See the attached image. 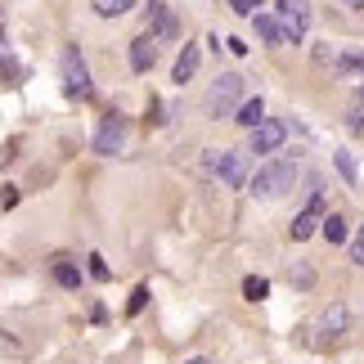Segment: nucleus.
Returning <instances> with one entry per match:
<instances>
[{
  "label": "nucleus",
  "instance_id": "f03ea898",
  "mask_svg": "<svg viewBox=\"0 0 364 364\" xmlns=\"http://www.w3.org/2000/svg\"><path fill=\"white\" fill-rule=\"evenodd\" d=\"M239 104H243V77L220 73L212 81V90H207V117H230V113H239Z\"/></svg>",
  "mask_w": 364,
  "mask_h": 364
},
{
  "label": "nucleus",
  "instance_id": "c85d7f7f",
  "mask_svg": "<svg viewBox=\"0 0 364 364\" xmlns=\"http://www.w3.org/2000/svg\"><path fill=\"white\" fill-rule=\"evenodd\" d=\"M185 364H212V360H207V355H193V360H185Z\"/></svg>",
  "mask_w": 364,
  "mask_h": 364
},
{
  "label": "nucleus",
  "instance_id": "1a4fd4ad",
  "mask_svg": "<svg viewBox=\"0 0 364 364\" xmlns=\"http://www.w3.org/2000/svg\"><path fill=\"white\" fill-rule=\"evenodd\" d=\"M315 328H319V342H342L346 333H351V311H346L342 301H333L328 311L319 315V324H315Z\"/></svg>",
  "mask_w": 364,
  "mask_h": 364
},
{
  "label": "nucleus",
  "instance_id": "b1692460",
  "mask_svg": "<svg viewBox=\"0 0 364 364\" xmlns=\"http://www.w3.org/2000/svg\"><path fill=\"white\" fill-rule=\"evenodd\" d=\"M234 14H243V18H252V14H261V0H230Z\"/></svg>",
  "mask_w": 364,
  "mask_h": 364
},
{
  "label": "nucleus",
  "instance_id": "2eb2a0df",
  "mask_svg": "<svg viewBox=\"0 0 364 364\" xmlns=\"http://www.w3.org/2000/svg\"><path fill=\"white\" fill-rule=\"evenodd\" d=\"M234 122L247 126V131H257V126L265 122V104H261V100H243V104H239V117H234Z\"/></svg>",
  "mask_w": 364,
  "mask_h": 364
},
{
  "label": "nucleus",
  "instance_id": "4468645a",
  "mask_svg": "<svg viewBox=\"0 0 364 364\" xmlns=\"http://www.w3.org/2000/svg\"><path fill=\"white\" fill-rule=\"evenodd\" d=\"M0 81H23V63L9 54V41L0 32Z\"/></svg>",
  "mask_w": 364,
  "mask_h": 364
},
{
  "label": "nucleus",
  "instance_id": "39448f33",
  "mask_svg": "<svg viewBox=\"0 0 364 364\" xmlns=\"http://www.w3.org/2000/svg\"><path fill=\"white\" fill-rule=\"evenodd\" d=\"M122 144H126V117L104 113L100 131H95V153H100V158H113V153H122Z\"/></svg>",
  "mask_w": 364,
  "mask_h": 364
},
{
  "label": "nucleus",
  "instance_id": "aec40b11",
  "mask_svg": "<svg viewBox=\"0 0 364 364\" xmlns=\"http://www.w3.org/2000/svg\"><path fill=\"white\" fill-rule=\"evenodd\" d=\"M333 162H338V171H342L346 185H360V171H355V158H351V153H333Z\"/></svg>",
  "mask_w": 364,
  "mask_h": 364
},
{
  "label": "nucleus",
  "instance_id": "423d86ee",
  "mask_svg": "<svg viewBox=\"0 0 364 364\" xmlns=\"http://www.w3.org/2000/svg\"><path fill=\"white\" fill-rule=\"evenodd\" d=\"M212 171L225 180L230 189H247V153H239V149L216 153V158H212Z\"/></svg>",
  "mask_w": 364,
  "mask_h": 364
},
{
  "label": "nucleus",
  "instance_id": "0eeeda50",
  "mask_svg": "<svg viewBox=\"0 0 364 364\" xmlns=\"http://www.w3.org/2000/svg\"><path fill=\"white\" fill-rule=\"evenodd\" d=\"M284 139H288V126L279 122V117H265L257 131H252L247 153H261V158H265V153H279V149H284Z\"/></svg>",
  "mask_w": 364,
  "mask_h": 364
},
{
  "label": "nucleus",
  "instance_id": "f257e3e1",
  "mask_svg": "<svg viewBox=\"0 0 364 364\" xmlns=\"http://www.w3.org/2000/svg\"><path fill=\"white\" fill-rule=\"evenodd\" d=\"M297 158H270L265 166H257V176H247V193L252 198H284L297 185Z\"/></svg>",
  "mask_w": 364,
  "mask_h": 364
},
{
  "label": "nucleus",
  "instance_id": "6ab92c4d",
  "mask_svg": "<svg viewBox=\"0 0 364 364\" xmlns=\"http://www.w3.org/2000/svg\"><path fill=\"white\" fill-rule=\"evenodd\" d=\"M126 9H135V0H95V14H100V18H117Z\"/></svg>",
  "mask_w": 364,
  "mask_h": 364
},
{
  "label": "nucleus",
  "instance_id": "5701e85b",
  "mask_svg": "<svg viewBox=\"0 0 364 364\" xmlns=\"http://www.w3.org/2000/svg\"><path fill=\"white\" fill-rule=\"evenodd\" d=\"M90 261V279H100V284H104V279H108V261L100 257V252H95V257H86Z\"/></svg>",
  "mask_w": 364,
  "mask_h": 364
},
{
  "label": "nucleus",
  "instance_id": "a878e982",
  "mask_svg": "<svg viewBox=\"0 0 364 364\" xmlns=\"http://www.w3.org/2000/svg\"><path fill=\"white\" fill-rule=\"evenodd\" d=\"M0 207H5V212H9V207H18V185H5V189H0Z\"/></svg>",
  "mask_w": 364,
  "mask_h": 364
},
{
  "label": "nucleus",
  "instance_id": "7ed1b4c3",
  "mask_svg": "<svg viewBox=\"0 0 364 364\" xmlns=\"http://www.w3.org/2000/svg\"><path fill=\"white\" fill-rule=\"evenodd\" d=\"M63 90L73 95V100H90L95 95V81H90V68H86V59H81V50L77 46H68L63 50Z\"/></svg>",
  "mask_w": 364,
  "mask_h": 364
},
{
  "label": "nucleus",
  "instance_id": "dca6fc26",
  "mask_svg": "<svg viewBox=\"0 0 364 364\" xmlns=\"http://www.w3.org/2000/svg\"><path fill=\"white\" fill-rule=\"evenodd\" d=\"M319 234H324L328 243H346V234H351V225H346V216L328 212V216H324V225H319Z\"/></svg>",
  "mask_w": 364,
  "mask_h": 364
},
{
  "label": "nucleus",
  "instance_id": "f3484780",
  "mask_svg": "<svg viewBox=\"0 0 364 364\" xmlns=\"http://www.w3.org/2000/svg\"><path fill=\"white\" fill-rule=\"evenodd\" d=\"M54 284H59V288H77L81 284V270L68 257H59V261H54Z\"/></svg>",
  "mask_w": 364,
  "mask_h": 364
},
{
  "label": "nucleus",
  "instance_id": "9d476101",
  "mask_svg": "<svg viewBox=\"0 0 364 364\" xmlns=\"http://www.w3.org/2000/svg\"><path fill=\"white\" fill-rule=\"evenodd\" d=\"M252 27H257L261 46H270V50H279V46H288V36H284V23H279L274 14H252Z\"/></svg>",
  "mask_w": 364,
  "mask_h": 364
},
{
  "label": "nucleus",
  "instance_id": "ddd939ff",
  "mask_svg": "<svg viewBox=\"0 0 364 364\" xmlns=\"http://www.w3.org/2000/svg\"><path fill=\"white\" fill-rule=\"evenodd\" d=\"M198 63H203V50L185 41V50L176 54V73H171V77L180 81V86H185V81H193V73H198Z\"/></svg>",
  "mask_w": 364,
  "mask_h": 364
},
{
  "label": "nucleus",
  "instance_id": "cd10ccee",
  "mask_svg": "<svg viewBox=\"0 0 364 364\" xmlns=\"http://www.w3.org/2000/svg\"><path fill=\"white\" fill-rule=\"evenodd\" d=\"M225 50H230V54H247V46H243L239 36H230V41H225Z\"/></svg>",
  "mask_w": 364,
  "mask_h": 364
},
{
  "label": "nucleus",
  "instance_id": "a211bd4d",
  "mask_svg": "<svg viewBox=\"0 0 364 364\" xmlns=\"http://www.w3.org/2000/svg\"><path fill=\"white\" fill-rule=\"evenodd\" d=\"M243 297H247V301H265V297H270V279L247 274V279H243Z\"/></svg>",
  "mask_w": 364,
  "mask_h": 364
},
{
  "label": "nucleus",
  "instance_id": "9b49d317",
  "mask_svg": "<svg viewBox=\"0 0 364 364\" xmlns=\"http://www.w3.org/2000/svg\"><path fill=\"white\" fill-rule=\"evenodd\" d=\"M153 63H158V41L144 32V36L131 41V73H149Z\"/></svg>",
  "mask_w": 364,
  "mask_h": 364
},
{
  "label": "nucleus",
  "instance_id": "20e7f679",
  "mask_svg": "<svg viewBox=\"0 0 364 364\" xmlns=\"http://www.w3.org/2000/svg\"><path fill=\"white\" fill-rule=\"evenodd\" d=\"M324 193H311V203H306L301 207V212L297 216H292V243H306V239H315V234H319V225H324Z\"/></svg>",
  "mask_w": 364,
  "mask_h": 364
},
{
  "label": "nucleus",
  "instance_id": "6e6552de",
  "mask_svg": "<svg viewBox=\"0 0 364 364\" xmlns=\"http://www.w3.org/2000/svg\"><path fill=\"white\" fill-rule=\"evenodd\" d=\"M279 23H284L288 41H306V32H311V9H306V0H279Z\"/></svg>",
  "mask_w": 364,
  "mask_h": 364
},
{
  "label": "nucleus",
  "instance_id": "bb28decb",
  "mask_svg": "<svg viewBox=\"0 0 364 364\" xmlns=\"http://www.w3.org/2000/svg\"><path fill=\"white\" fill-rule=\"evenodd\" d=\"M346 126H351V131H364V104H360V108H351V113H346Z\"/></svg>",
  "mask_w": 364,
  "mask_h": 364
},
{
  "label": "nucleus",
  "instance_id": "393cba45",
  "mask_svg": "<svg viewBox=\"0 0 364 364\" xmlns=\"http://www.w3.org/2000/svg\"><path fill=\"white\" fill-rule=\"evenodd\" d=\"M351 261H355V265H364V225L355 230V239H351Z\"/></svg>",
  "mask_w": 364,
  "mask_h": 364
},
{
  "label": "nucleus",
  "instance_id": "f8f14e48",
  "mask_svg": "<svg viewBox=\"0 0 364 364\" xmlns=\"http://www.w3.org/2000/svg\"><path fill=\"white\" fill-rule=\"evenodd\" d=\"M149 18H153V32H149L153 41H176L180 36V23H176V14L166 9V5H153Z\"/></svg>",
  "mask_w": 364,
  "mask_h": 364
},
{
  "label": "nucleus",
  "instance_id": "c756f323",
  "mask_svg": "<svg viewBox=\"0 0 364 364\" xmlns=\"http://www.w3.org/2000/svg\"><path fill=\"white\" fill-rule=\"evenodd\" d=\"M360 104H364V81H360Z\"/></svg>",
  "mask_w": 364,
  "mask_h": 364
},
{
  "label": "nucleus",
  "instance_id": "412c9836",
  "mask_svg": "<svg viewBox=\"0 0 364 364\" xmlns=\"http://www.w3.org/2000/svg\"><path fill=\"white\" fill-rule=\"evenodd\" d=\"M144 301H149V288L139 284V288L131 292V301H126V315H139V311H144Z\"/></svg>",
  "mask_w": 364,
  "mask_h": 364
},
{
  "label": "nucleus",
  "instance_id": "4be33fe9",
  "mask_svg": "<svg viewBox=\"0 0 364 364\" xmlns=\"http://www.w3.org/2000/svg\"><path fill=\"white\" fill-rule=\"evenodd\" d=\"M288 279H292L297 288H311V284H315V270H311V265H297V270H288Z\"/></svg>",
  "mask_w": 364,
  "mask_h": 364
}]
</instances>
